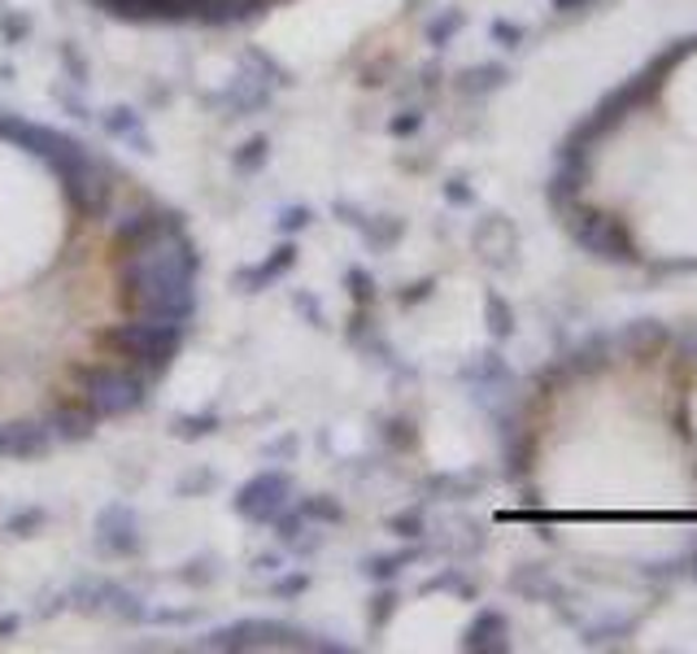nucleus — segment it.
Returning a JSON list of instances; mask_svg holds the SVG:
<instances>
[{"label": "nucleus", "instance_id": "f257e3e1", "mask_svg": "<svg viewBox=\"0 0 697 654\" xmlns=\"http://www.w3.org/2000/svg\"><path fill=\"white\" fill-rule=\"evenodd\" d=\"M105 262L127 314L166 323H188L197 314V253L188 231H170L123 253H105Z\"/></svg>", "mask_w": 697, "mask_h": 654}, {"label": "nucleus", "instance_id": "f03ea898", "mask_svg": "<svg viewBox=\"0 0 697 654\" xmlns=\"http://www.w3.org/2000/svg\"><path fill=\"white\" fill-rule=\"evenodd\" d=\"M66 380L74 384V397H83L96 419H123L132 415L136 406H144L148 397V375L132 363H114L110 354H96V359H66Z\"/></svg>", "mask_w": 697, "mask_h": 654}, {"label": "nucleus", "instance_id": "7ed1b4c3", "mask_svg": "<svg viewBox=\"0 0 697 654\" xmlns=\"http://www.w3.org/2000/svg\"><path fill=\"white\" fill-rule=\"evenodd\" d=\"M184 328L188 323H166V319H136V314H127L123 323H96L92 328V345L101 350V354H114V359H123V363L139 366L148 380H157L170 359H175V350L184 345Z\"/></svg>", "mask_w": 697, "mask_h": 654}, {"label": "nucleus", "instance_id": "20e7f679", "mask_svg": "<svg viewBox=\"0 0 697 654\" xmlns=\"http://www.w3.org/2000/svg\"><path fill=\"white\" fill-rule=\"evenodd\" d=\"M288 494H292V480L283 471H262V476H253L240 489L236 510L245 519H253V523H275L279 515H283V507H288Z\"/></svg>", "mask_w": 697, "mask_h": 654}, {"label": "nucleus", "instance_id": "39448f33", "mask_svg": "<svg viewBox=\"0 0 697 654\" xmlns=\"http://www.w3.org/2000/svg\"><path fill=\"white\" fill-rule=\"evenodd\" d=\"M96 550L114 554V559L139 550V519L127 502H114V507L101 510V519H96Z\"/></svg>", "mask_w": 697, "mask_h": 654}, {"label": "nucleus", "instance_id": "423d86ee", "mask_svg": "<svg viewBox=\"0 0 697 654\" xmlns=\"http://www.w3.org/2000/svg\"><path fill=\"white\" fill-rule=\"evenodd\" d=\"M53 449L49 419H13L0 424V458H40Z\"/></svg>", "mask_w": 697, "mask_h": 654}, {"label": "nucleus", "instance_id": "0eeeda50", "mask_svg": "<svg viewBox=\"0 0 697 654\" xmlns=\"http://www.w3.org/2000/svg\"><path fill=\"white\" fill-rule=\"evenodd\" d=\"M49 428H53V440H87L96 433V411L83 402V397H66V402H53V411L44 415Z\"/></svg>", "mask_w": 697, "mask_h": 654}, {"label": "nucleus", "instance_id": "6e6552de", "mask_svg": "<svg viewBox=\"0 0 697 654\" xmlns=\"http://www.w3.org/2000/svg\"><path fill=\"white\" fill-rule=\"evenodd\" d=\"M292 262H297V249H292V245H283V249H275V258H271V262H262L258 271H245V276H240V284H249V289H262L267 280H275L279 271H288Z\"/></svg>", "mask_w": 697, "mask_h": 654}, {"label": "nucleus", "instance_id": "1a4fd4ad", "mask_svg": "<svg viewBox=\"0 0 697 654\" xmlns=\"http://www.w3.org/2000/svg\"><path fill=\"white\" fill-rule=\"evenodd\" d=\"M105 132H110V136H136V132H139V114H136V110H114V114L105 118Z\"/></svg>", "mask_w": 697, "mask_h": 654}, {"label": "nucleus", "instance_id": "9d476101", "mask_svg": "<svg viewBox=\"0 0 697 654\" xmlns=\"http://www.w3.org/2000/svg\"><path fill=\"white\" fill-rule=\"evenodd\" d=\"M262 162H267V141H249L236 153V170H258Z\"/></svg>", "mask_w": 697, "mask_h": 654}, {"label": "nucleus", "instance_id": "9b49d317", "mask_svg": "<svg viewBox=\"0 0 697 654\" xmlns=\"http://www.w3.org/2000/svg\"><path fill=\"white\" fill-rule=\"evenodd\" d=\"M301 515H305V519H327V523H336V519H341V507H336V502H327V498H310V502H301Z\"/></svg>", "mask_w": 697, "mask_h": 654}, {"label": "nucleus", "instance_id": "f8f14e48", "mask_svg": "<svg viewBox=\"0 0 697 654\" xmlns=\"http://www.w3.org/2000/svg\"><path fill=\"white\" fill-rule=\"evenodd\" d=\"M40 523H44V510L31 507V510H22V515H13V519H9V532H18V537H31V528H40Z\"/></svg>", "mask_w": 697, "mask_h": 654}, {"label": "nucleus", "instance_id": "ddd939ff", "mask_svg": "<svg viewBox=\"0 0 697 654\" xmlns=\"http://www.w3.org/2000/svg\"><path fill=\"white\" fill-rule=\"evenodd\" d=\"M209 428H218L214 415H206V419H179V424H175V436H188V440H193V436H206Z\"/></svg>", "mask_w": 697, "mask_h": 654}, {"label": "nucleus", "instance_id": "4468645a", "mask_svg": "<svg viewBox=\"0 0 697 654\" xmlns=\"http://www.w3.org/2000/svg\"><path fill=\"white\" fill-rule=\"evenodd\" d=\"M0 27H4V35H9V40H22V35L31 31V22H27V18H4Z\"/></svg>", "mask_w": 697, "mask_h": 654}, {"label": "nucleus", "instance_id": "2eb2a0df", "mask_svg": "<svg viewBox=\"0 0 697 654\" xmlns=\"http://www.w3.org/2000/svg\"><path fill=\"white\" fill-rule=\"evenodd\" d=\"M305 222H310V215H305V210H292V215H283V222H279V227H283V231H297V227H305Z\"/></svg>", "mask_w": 697, "mask_h": 654}]
</instances>
